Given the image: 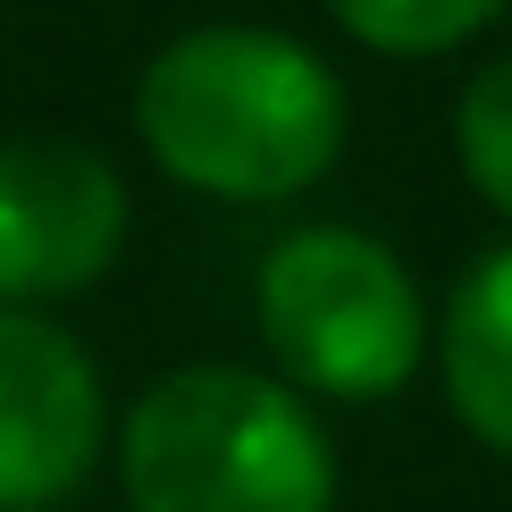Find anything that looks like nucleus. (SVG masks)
Returning a JSON list of instances; mask_svg holds the SVG:
<instances>
[{"mask_svg":"<svg viewBox=\"0 0 512 512\" xmlns=\"http://www.w3.org/2000/svg\"><path fill=\"white\" fill-rule=\"evenodd\" d=\"M454 152L462 177L487 210L512 219V59H487V68L462 84V110H454Z\"/></svg>","mask_w":512,"mask_h":512,"instance_id":"8","label":"nucleus"},{"mask_svg":"<svg viewBox=\"0 0 512 512\" xmlns=\"http://www.w3.org/2000/svg\"><path fill=\"white\" fill-rule=\"evenodd\" d=\"M135 135L210 202H286L311 194L345 152V84L294 34L194 26L143 68Z\"/></svg>","mask_w":512,"mask_h":512,"instance_id":"1","label":"nucleus"},{"mask_svg":"<svg viewBox=\"0 0 512 512\" xmlns=\"http://www.w3.org/2000/svg\"><path fill=\"white\" fill-rule=\"evenodd\" d=\"M252 311H261V345L277 353L286 387L328 403L395 395L429 345L412 269L361 227H294L261 261Z\"/></svg>","mask_w":512,"mask_h":512,"instance_id":"3","label":"nucleus"},{"mask_svg":"<svg viewBox=\"0 0 512 512\" xmlns=\"http://www.w3.org/2000/svg\"><path fill=\"white\" fill-rule=\"evenodd\" d=\"M512 0H328V17L345 26L361 51H387V59H437L462 51L471 34H487Z\"/></svg>","mask_w":512,"mask_h":512,"instance_id":"7","label":"nucleus"},{"mask_svg":"<svg viewBox=\"0 0 512 512\" xmlns=\"http://www.w3.org/2000/svg\"><path fill=\"white\" fill-rule=\"evenodd\" d=\"M445 403L487 454H512V244L471 261V277L445 303Z\"/></svg>","mask_w":512,"mask_h":512,"instance_id":"6","label":"nucleus"},{"mask_svg":"<svg viewBox=\"0 0 512 512\" xmlns=\"http://www.w3.org/2000/svg\"><path fill=\"white\" fill-rule=\"evenodd\" d=\"M118 479L135 512H328L336 445L286 378L194 361L135 395Z\"/></svg>","mask_w":512,"mask_h":512,"instance_id":"2","label":"nucleus"},{"mask_svg":"<svg viewBox=\"0 0 512 512\" xmlns=\"http://www.w3.org/2000/svg\"><path fill=\"white\" fill-rule=\"evenodd\" d=\"M126 244V185L93 143H0V311L101 286Z\"/></svg>","mask_w":512,"mask_h":512,"instance_id":"4","label":"nucleus"},{"mask_svg":"<svg viewBox=\"0 0 512 512\" xmlns=\"http://www.w3.org/2000/svg\"><path fill=\"white\" fill-rule=\"evenodd\" d=\"M101 370L68 328L0 311V512L68 504L101 462Z\"/></svg>","mask_w":512,"mask_h":512,"instance_id":"5","label":"nucleus"}]
</instances>
